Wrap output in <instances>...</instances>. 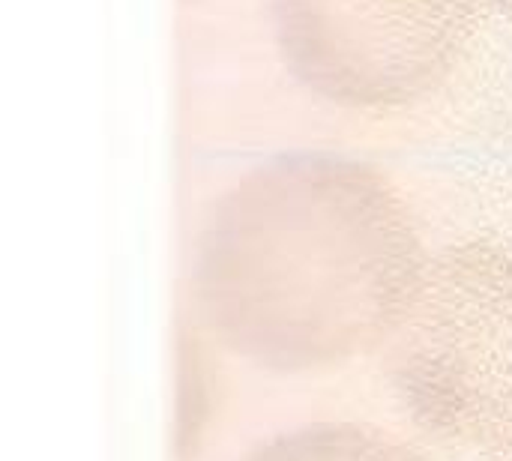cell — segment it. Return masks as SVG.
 <instances>
[{
  "mask_svg": "<svg viewBox=\"0 0 512 461\" xmlns=\"http://www.w3.org/2000/svg\"><path fill=\"white\" fill-rule=\"evenodd\" d=\"M240 461H429L402 435L363 420H315L282 429Z\"/></svg>",
  "mask_w": 512,
  "mask_h": 461,
  "instance_id": "277c9868",
  "label": "cell"
},
{
  "mask_svg": "<svg viewBox=\"0 0 512 461\" xmlns=\"http://www.w3.org/2000/svg\"><path fill=\"white\" fill-rule=\"evenodd\" d=\"M180 3H204V0H180Z\"/></svg>",
  "mask_w": 512,
  "mask_h": 461,
  "instance_id": "8992f818",
  "label": "cell"
},
{
  "mask_svg": "<svg viewBox=\"0 0 512 461\" xmlns=\"http://www.w3.org/2000/svg\"><path fill=\"white\" fill-rule=\"evenodd\" d=\"M279 63L318 102L390 117L465 63L486 0H264Z\"/></svg>",
  "mask_w": 512,
  "mask_h": 461,
  "instance_id": "3957f363",
  "label": "cell"
},
{
  "mask_svg": "<svg viewBox=\"0 0 512 461\" xmlns=\"http://www.w3.org/2000/svg\"><path fill=\"white\" fill-rule=\"evenodd\" d=\"M432 252L369 159L291 150L222 186L192 234L186 291L207 348L306 381L381 357Z\"/></svg>",
  "mask_w": 512,
  "mask_h": 461,
  "instance_id": "6da1fadb",
  "label": "cell"
},
{
  "mask_svg": "<svg viewBox=\"0 0 512 461\" xmlns=\"http://www.w3.org/2000/svg\"><path fill=\"white\" fill-rule=\"evenodd\" d=\"M381 360L420 432L468 456L512 461V240L432 252Z\"/></svg>",
  "mask_w": 512,
  "mask_h": 461,
  "instance_id": "7a4b0ae2",
  "label": "cell"
},
{
  "mask_svg": "<svg viewBox=\"0 0 512 461\" xmlns=\"http://www.w3.org/2000/svg\"><path fill=\"white\" fill-rule=\"evenodd\" d=\"M486 6H489V9H498V12H504L507 18H512V0H486Z\"/></svg>",
  "mask_w": 512,
  "mask_h": 461,
  "instance_id": "5b68a950",
  "label": "cell"
}]
</instances>
